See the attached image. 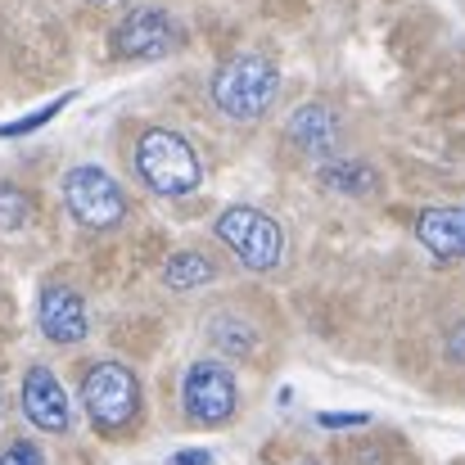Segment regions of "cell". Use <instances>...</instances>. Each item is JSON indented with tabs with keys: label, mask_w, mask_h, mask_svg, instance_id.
Listing matches in <instances>:
<instances>
[{
	"label": "cell",
	"mask_w": 465,
	"mask_h": 465,
	"mask_svg": "<svg viewBox=\"0 0 465 465\" xmlns=\"http://www.w3.org/2000/svg\"><path fill=\"white\" fill-rule=\"evenodd\" d=\"M281 91V73L267 54H231L217 73H213V104L231 118V123H258Z\"/></svg>",
	"instance_id": "obj_1"
},
{
	"label": "cell",
	"mask_w": 465,
	"mask_h": 465,
	"mask_svg": "<svg viewBox=\"0 0 465 465\" xmlns=\"http://www.w3.org/2000/svg\"><path fill=\"white\" fill-rule=\"evenodd\" d=\"M136 176L154 190V194H167V199H176V194H190V190H199V181H203V167H199V154L190 150V141L185 136H176V132H167V127H154V132H145L141 141H136Z\"/></svg>",
	"instance_id": "obj_2"
},
{
	"label": "cell",
	"mask_w": 465,
	"mask_h": 465,
	"mask_svg": "<svg viewBox=\"0 0 465 465\" xmlns=\"http://www.w3.org/2000/svg\"><path fill=\"white\" fill-rule=\"evenodd\" d=\"M82 402L100 434H123L141 420V380L123 361H100L82 380Z\"/></svg>",
	"instance_id": "obj_3"
},
{
	"label": "cell",
	"mask_w": 465,
	"mask_h": 465,
	"mask_svg": "<svg viewBox=\"0 0 465 465\" xmlns=\"http://www.w3.org/2000/svg\"><path fill=\"white\" fill-rule=\"evenodd\" d=\"M217 240L249 267V272H276L285 258V231L249 203H235L217 217Z\"/></svg>",
	"instance_id": "obj_4"
},
{
	"label": "cell",
	"mask_w": 465,
	"mask_h": 465,
	"mask_svg": "<svg viewBox=\"0 0 465 465\" xmlns=\"http://www.w3.org/2000/svg\"><path fill=\"white\" fill-rule=\"evenodd\" d=\"M64 203H68V213H73L82 226H91V231H114V226L127 217V194H123V185H118L104 167H91V163H82V167H73V172L64 176Z\"/></svg>",
	"instance_id": "obj_5"
},
{
	"label": "cell",
	"mask_w": 465,
	"mask_h": 465,
	"mask_svg": "<svg viewBox=\"0 0 465 465\" xmlns=\"http://www.w3.org/2000/svg\"><path fill=\"white\" fill-rule=\"evenodd\" d=\"M181 398H185V416L194 425H226L235 416V375L222 361L203 357L185 371Z\"/></svg>",
	"instance_id": "obj_6"
},
{
	"label": "cell",
	"mask_w": 465,
	"mask_h": 465,
	"mask_svg": "<svg viewBox=\"0 0 465 465\" xmlns=\"http://www.w3.org/2000/svg\"><path fill=\"white\" fill-rule=\"evenodd\" d=\"M176 23L163 9H132L118 27H114V54L118 59H163L176 50Z\"/></svg>",
	"instance_id": "obj_7"
},
{
	"label": "cell",
	"mask_w": 465,
	"mask_h": 465,
	"mask_svg": "<svg viewBox=\"0 0 465 465\" xmlns=\"http://www.w3.org/2000/svg\"><path fill=\"white\" fill-rule=\"evenodd\" d=\"M23 416L45 430V434H68L73 430V402L50 366H27L23 375Z\"/></svg>",
	"instance_id": "obj_8"
},
{
	"label": "cell",
	"mask_w": 465,
	"mask_h": 465,
	"mask_svg": "<svg viewBox=\"0 0 465 465\" xmlns=\"http://www.w3.org/2000/svg\"><path fill=\"white\" fill-rule=\"evenodd\" d=\"M36 321H41V334L50 343H82L86 339V303L73 285H45L41 290V303H36Z\"/></svg>",
	"instance_id": "obj_9"
},
{
	"label": "cell",
	"mask_w": 465,
	"mask_h": 465,
	"mask_svg": "<svg viewBox=\"0 0 465 465\" xmlns=\"http://www.w3.org/2000/svg\"><path fill=\"white\" fill-rule=\"evenodd\" d=\"M285 136L312 158H330L339 150V114L330 109V104H321V100H312V104H299L294 114H290V127H285Z\"/></svg>",
	"instance_id": "obj_10"
},
{
	"label": "cell",
	"mask_w": 465,
	"mask_h": 465,
	"mask_svg": "<svg viewBox=\"0 0 465 465\" xmlns=\"http://www.w3.org/2000/svg\"><path fill=\"white\" fill-rule=\"evenodd\" d=\"M416 235L439 262H457L465 253V213L461 208H425L416 217Z\"/></svg>",
	"instance_id": "obj_11"
},
{
	"label": "cell",
	"mask_w": 465,
	"mask_h": 465,
	"mask_svg": "<svg viewBox=\"0 0 465 465\" xmlns=\"http://www.w3.org/2000/svg\"><path fill=\"white\" fill-rule=\"evenodd\" d=\"M321 181H325L330 190H339V194H371V190L380 185V176H375L366 163H357V158H325Z\"/></svg>",
	"instance_id": "obj_12"
},
{
	"label": "cell",
	"mask_w": 465,
	"mask_h": 465,
	"mask_svg": "<svg viewBox=\"0 0 465 465\" xmlns=\"http://www.w3.org/2000/svg\"><path fill=\"white\" fill-rule=\"evenodd\" d=\"M217 276V267L203 258V253H172L163 262V285L167 290H199Z\"/></svg>",
	"instance_id": "obj_13"
},
{
	"label": "cell",
	"mask_w": 465,
	"mask_h": 465,
	"mask_svg": "<svg viewBox=\"0 0 465 465\" xmlns=\"http://www.w3.org/2000/svg\"><path fill=\"white\" fill-rule=\"evenodd\" d=\"M208 339H213L222 352H231V357H249V352L258 348V334H253V325H244L240 316H213V325H208Z\"/></svg>",
	"instance_id": "obj_14"
},
{
	"label": "cell",
	"mask_w": 465,
	"mask_h": 465,
	"mask_svg": "<svg viewBox=\"0 0 465 465\" xmlns=\"http://www.w3.org/2000/svg\"><path fill=\"white\" fill-rule=\"evenodd\" d=\"M27 217H32V199H27V190L0 181V231H18V226H27Z\"/></svg>",
	"instance_id": "obj_15"
},
{
	"label": "cell",
	"mask_w": 465,
	"mask_h": 465,
	"mask_svg": "<svg viewBox=\"0 0 465 465\" xmlns=\"http://www.w3.org/2000/svg\"><path fill=\"white\" fill-rule=\"evenodd\" d=\"M68 100H73V95H59V100H50L41 114H32V118H18V123H5V127H0V136H27V132L45 127V123H50V118H54V114L68 104Z\"/></svg>",
	"instance_id": "obj_16"
},
{
	"label": "cell",
	"mask_w": 465,
	"mask_h": 465,
	"mask_svg": "<svg viewBox=\"0 0 465 465\" xmlns=\"http://www.w3.org/2000/svg\"><path fill=\"white\" fill-rule=\"evenodd\" d=\"M0 465H45V452H41L32 439H14V443L0 452Z\"/></svg>",
	"instance_id": "obj_17"
},
{
	"label": "cell",
	"mask_w": 465,
	"mask_h": 465,
	"mask_svg": "<svg viewBox=\"0 0 465 465\" xmlns=\"http://www.w3.org/2000/svg\"><path fill=\"white\" fill-rule=\"evenodd\" d=\"M316 425H325V430H357V425H366V416H361V411H357V416H352V411H321Z\"/></svg>",
	"instance_id": "obj_18"
},
{
	"label": "cell",
	"mask_w": 465,
	"mask_h": 465,
	"mask_svg": "<svg viewBox=\"0 0 465 465\" xmlns=\"http://www.w3.org/2000/svg\"><path fill=\"white\" fill-rule=\"evenodd\" d=\"M213 461V452H203V448H190V452H176L172 465H208Z\"/></svg>",
	"instance_id": "obj_19"
},
{
	"label": "cell",
	"mask_w": 465,
	"mask_h": 465,
	"mask_svg": "<svg viewBox=\"0 0 465 465\" xmlns=\"http://www.w3.org/2000/svg\"><path fill=\"white\" fill-rule=\"evenodd\" d=\"M448 352H452L457 361H465V325H457V330H452V339H448Z\"/></svg>",
	"instance_id": "obj_20"
},
{
	"label": "cell",
	"mask_w": 465,
	"mask_h": 465,
	"mask_svg": "<svg viewBox=\"0 0 465 465\" xmlns=\"http://www.w3.org/2000/svg\"><path fill=\"white\" fill-rule=\"evenodd\" d=\"M294 465H321V461H312V457H303V461H294Z\"/></svg>",
	"instance_id": "obj_21"
},
{
	"label": "cell",
	"mask_w": 465,
	"mask_h": 465,
	"mask_svg": "<svg viewBox=\"0 0 465 465\" xmlns=\"http://www.w3.org/2000/svg\"><path fill=\"white\" fill-rule=\"evenodd\" d=\"M0 416H5V393H0Z\"/></svg>",
	"instance_id": "obj_22"
}]
</instances>
